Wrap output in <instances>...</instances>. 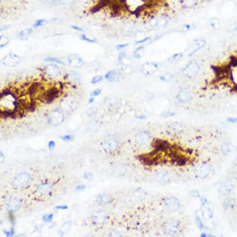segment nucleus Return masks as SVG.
Instances as JSON below:
<instances>
[{"mask_svg": "<svg viewBox=\"0 0 237 237\" xmlns=\"http://www.w3.org/2000/svg\"><path fill=\"white\" fill-rule=\"evenodd\" d=\"M124 8L134 14H140L148 5V0H120Z\"/></svg>", "mask_w": 237, "mask_h": 237, "instance_id": "obj_1", "label": "nucleus"}, {"mask_svg": "<svg viewBox=\"0 0 237 237\" xmlns=\"http://www.w3.org/2000/svg\"><path fill=\"white\" fill-rule=\"evenodd\" d=\"M61 92V91L60 90L58 87L52 85L49 88L46 89L44 92L38 94L37 98L42 102L50 104L59 97Z\"/></svg>", "mask_w": 237, "mask_h": 237, "instance_id": "obj_2", "label": "nucleus"}, {"mask_svg": "<svg viewBox=\"0 0 237 237\" xmlns=\"http://www.w3.org/2000/svg\"><path fill=\"white\" fill-rule=\"evenodd\" d=\"M200 71V65L196 61L191 60L183 68L182 73L186 78L192 79L197 76Z\"/></svg>", "mask_w": 237, "mask_h": 237, "instance_id": "obj_3", "label": "nucleus"}, {"mask_svg": "<svg viewBox=\"0 0 237 237\" xmlns=\"http://www.w3.org/2000/svg\"><path fill=\"white\" fill-rule=\"evenodd\" d=\"M168 19L163 16H154L149 19L148 24L154 30H163L168 26Z\"/></svg>", "mask_w": 237, "mask_h": 237, "instance_id": "obj_4", "label": "nucleus"}, {"mask_svg": "<svg viewBox=\"0 0 237 237\" xmlns=\"http://www.w3.org/2000/svg\"><path fill=\"white\" fill-rule=\"evenodd\" d=\"M159 64L154 61H148L143 63L140 67L141 73L146 76L154 75L159 69Z\"/></svg>", "mask_w": 237, "mask_h": 237, "instance_id": "obj_5", "label": "nucleus"}, {"mask_svg": "<svg viewBox=\"0 0 237 237\" xmlns=\"http://www.w3.org/2000/svg\"><path fill=\"white\" fill-rule=\"evenodd\" d=\"M43 72L47 78L50 80L56 79L61 75V69L55 63H50L47 65L43 69Z\"/></svg>", "mask_w": 237, "mask_h": 237, "instance_id": "obj_6", "label": "nucleus"}, {"mask_svg": "<svg viewBox=\"0 0 237 237\" xmlns=\"http://www.w3.org/2000/svg\"><path fill=\"white\" fill-rule=\"evenodd\" d=\"M164 233L167 235H176L180 229L179 222L174 219H169L166 221L163 226Z\"/></svg>", "mask_w": 237, "mask_h": 237, "instance_id": "obj_7", "label": "nucleus"}, {"mask_svg": "<svg viewBox=\"0 0 237 237\" xmlns=\"http://www.w3.org/2000/svg\"><path fill=\"white\" fill-rule=\"evenodd\" d=\"M212 172V168L207 163H202L196 166L194 170L195 176L201 179H204L208 177Z\"/></svg>", "mask_w": 237, "mask_h": 237, "instance_id": "obj_8", "label": "nucleus"}, {"mask_svg": "<svg viewBox=\"0 0 237 237\" xmlns=\"http://www.w3.org/2000/svg\"><path fill=\"white\" fill-rule=\"evenodd\" d=\"M207 45V40L203 37H198L194 39L192 43V50L188 54V57L191 58L194 56L199 51L204 49Z\"/></svg>", "mask_w": 237, "mask_h": 237, "instance_id": "obj_9", "label": "nucleus"}, {"mask_svg": "<svg viewBox=\"0 0 237 237\" xmlns=\"http://www.w3.org/2000/svg\"><path fill=\"white\" fill-rule=\"evenodd\" d=\"M164 207L169 212H174L178 211L181 207L179 200L175 197H168L165 199Z\"/></svg>", "mask_w": 237, "mask_h": 237, "instance_id": "obj_10", "label": "nucleus"}, {"mask_svg": "<svg viewBox=\"0 0 237 237\" xmlns=\"http://www.w3.org/2000/svg\"><path fill=\"white\" fill-rule=\"evenodd\" d=\"M20 57L14 53H9L6 54L2 60L4 65L8 67H15L17 66L20 63Z\"/></svg>", "mask_w": 237, "mask_h": 237, "instance_id": "obj_11", "label": "nucleus"}, {"mask_svg": "<svg viewBox=\"0 0 237 237\" xmlns=\"http://www.w3.org/2000/svg\"><path fill=\"white\" fill-rule=\"evenodd\" d=\"M193 98L192 91L187 88H183L181 89L177 94L176 99L181 104L187 103Z\"/></svg>", "mask_w": 237, "mask_h": 237, "instance_id": "obj_12", "label": "nucleus"}, {"mask_svg": "<svg viewBox=\"0 0 237 237\" xmlns=\"http://www.w3.org/2000/svg\"><path fill=\"white\" fill-rule=\"evenodd\" d=\"M154 178L157 183L162 184H168L172 180L171 174L166 170H161L156 172Z\"/></svg>", "mask_w": 237, "mask_h": 237, "instance_id": "obj_13", "label": "nucleus"}, {"mask_svg": "<svg viewBox=\"0 0 237 237\" xmlns=\"http://www.w3.org/2000/svg\"><path fill=\"white\" fill-rule=\"evenodd\" d=\"M64 120V115L61 111L56 109L51 113L48 116V122L54 125H57L62 123Z\"/></svg>", "mask_w": 237, "mask_h": 237, "instance_id": "obj_14", "label": "nucleus"}, {"mask_svg": "<svg viewBox=\"0 0 237 237\" xmlns=\"http://www.w3.org/2000/svg\"><path fill=\"white\" fill-rule=\"evenodd\" d=\"M69 65L73 69H80L84 65L83 58L78 54H72L67 58Z\"/></svg>", "mask_w": 237, "mask_h": 237, "instance_id": "obj_15", "label": "nucleus"}, {"mask_svg": "<svg viewBox=\"0 0 237 237\" xmlns=\"http://www.w3.org/2000/svg\"><path fill=\"white\" fill-rule=\"evenodd\" d=\"M151 139L150 134L146 131L139 132L135 136V141L140 145H147Z\"/></svg>", "mask_w": 237, "mask_h": 237, "instance_id": "obj_16", "label": "nucleus"}, {"mask_svg": "<svg viewBox=\"0 0 237 237\" xmlns=\"http://www.w3.org/2000/svg\"><path fill=\"white\" fill-rule=\"evenodd\" d=\"M65 78L69 83L77 84L81 81V75L78 72L72 70L65 75Z\"/></svg>", "mask_w": 237, "mask_h": 237, "instance_id": "obj_17", "label": "nucleus"}, {"mask_svg": "<svg viewBox=\"0 0 237 237\" xmlns=\"http://www.w3.org/2000/svg\"><path fill=\"white\" fill-rule=\"evenodd\" d=\"M234 186L230 181H225L220 186L219 192L223 195H228L233 192Z\"/></svg>", "mask_w": 237, "mask_h": 237, "instance_id": "obj_18", "label": "nucleus"}, {"mask_svg": "<svg viewBox=\"0 0 237 237\" xmlns=\"http://www.w3.org/2000/svg\"><path fill=\"white\" fill-rule=\"evenodd\" d=\"M104 78L109 82H117L120 79V74L115 70H109L105 74Z\"/></svg>", "mask_w": 237, "mask_h": 237, "instance_id": "obj_19", "label": "nucleus"}, {"mask_svg": "<svg viewBox=\"0 0 237 237\" xmlns=\"http://www.w3.org/2000/svg\"><path fill=\"white\" fill-rule=\"evenodd\" d=\"M105 149L109 152L116 150L119 146V141L115 139H111L106 142L104 144Z\"/></svg>", "mask_w": 237, "mask_h": 237, "instance_id": "obj_20", "label": "nucleus"}, {"mask_svg": "<svg viewBox=\"0 0 237 237\" xmlns=\"http://www.w3.org/2000/svg\"><path fill=\"white\" fill-rule=\"evenodd\" d=\"M34 31L32 28H26L20 31L17 34V38L20 40L27 41L32 36Z\"/></svg>", "mask_w": 237, "mask_h": 237, "instance_id": "obj_21", "label": "nucleus"}, {"mask_svg": "<svg viewBox=\"0 0 237 237\" xmlns=\"http://www.w3.org/2000/svg\"><path fill=\"white\" fill-rule=\"evenodd\" d=\"M107 219V215L103 211L95 212L93 215V220L97 224H102L104 223Z\"/></svg>", "mask_w": 237, "mask_h": 237, "instance_id": "obj_22", "label": "nucleus"}, {"mask_svg": "<svg viewBox=\"0 0 237 237\" xmlns=\"http://www.w3.org/2000/svg\"><path fill=\"white\" fill-rule=\"evenodd\" d=\"M209 25L212 29L215 31L219 30L222 26L220 19L216 17H213L210 19L209 21Z\"/></svg>", "mask_w": 237, "mask_h": 237, "instance_id": "obj_23", "label": "nucleus"}, {"mask_svg": "<svg viewBox=\"0 0 237 237\" xmlns=\"http://www.w3.org/2000/svg\"><path fill=\"white\" fill-rule=\"evenodd\" d=\"M29 181V176L27 173H22L15 180V184L17 186H23Z\"/></svg>", "mask_w": 237, "mask_h": 237, "instance_id": "obj_24", "label": "nucleus"}, {"mask_svg": "<svg viewBox=\"0 0 237 237\" xmlns=\"http://www.w3.org/2000/svg\"><path fill=\"white\" fill-rule=\"evenodd\" d=\"M145 54V48L143 46H138L133 52V57L137 60L142 59Z\"/></svg>", "mask_w": 237, "mask_h": 237, "instance_id": "obj_25", "label": "nucleus"}, {"mask_svg": "<svg viewBox=\"0 0 237 237\" xmlns=\"http://www.w3.org/2000/svg\"><path fill=\"white\" fill-rule=\"evenodd\" d=\"M113 198L108 194H101L97 198V202L100 205H106L112 202Z\"/></svg>", "mask_w": 237, "mask_h": 237, "instance_id": "obj_26", "label": "nucleus"}, {"mask_svg": "<svg viewBox=\"0 0 237 237\" xmlns=\"http://www.w3.org/2000/svg\"><path fill=\"white\" fill-rule=\"evenodd\" d=\"M198 2V0H180V5L184 9H191L194 7Z\"/></svg>", "mask_w": 237, "mask_h": 237, "instance_id": "obj_27", "label": "nucleus"}, {"mask_svg": "<svg viewBox=\"0 0 237 237\" xmlns=\"http://www.w3.org/2000/svg\"><path fill=\"white\" fill-rule=\"evenodd\" d=\"M233 150V146L230 142H225L220 146L221 153L224 155H229Z\"/></svg>", "mask_w": 237, "mask_h": 237, "instance_id": "obj_28", "label": "nucleus"}, {"mask_svg": "<svg viewBox=\"0 0 237 237\" xmlns=\"http://www.w3.org/2000/svg\"><path fill=\"white\" fill-rule=\"evenodd\" d=\"M184 57V54L183 52H176L171 55L168 59L169 63H175L180 61Z\"/></svg>", "mask_w": 237, "mask_h": 237, "instance_id": "obj_29", "label": "nucleus"}, {"mask_svg": "<svg viewBox=\"0 0 237 237\" xmlns=\"http://www.w3.org/2000/svg\"><path fill=\"white\" fill-rule=\"evenodd\" d=\"M20 206V202L19 200L16 199H14L9 201V202L8 204V209L12 212H14L17 210Z\"/></svg>", "mask_w": 237, "mask_h": 237, "instance_id": "obj_30", "label": "nucleus"}, {"mask_svg": "<svg viewBox=\"0 0 237 237\" xmlns=\"http://www.w3.org/2000/svg\"><path fill=\"white\" fill-rule=\"evenodd\" d=\"M159 80L163 83H169L173 78V74L170 72H165L159 76Z\"/></svg>", "mask_w": 237, "mask_h": 237, "instance_id": "obj_31", "label": "nucleus"}, {"mask_svg": "<svg viewBox=\"0 0 237 237\" xmlns=\"http://www.w3.org/2000/svg\"><path fill=\"white\" fill-rule=\"evenodd\" d=\"M195 26L192 24H183L181 29H180V32L183 34H186L190 31H193L195 29Z\"/></svg>", "mask_w": 237, "mask_h": 237, "instance_id": "obj_32", "label": "nucleus"}, {"mask_svg": "<svg viewBox=\"0 0 237 237\" xmlns=\"http://www.w3.org/2000/svg\"><path fill=\"white\" fill-rule=\"evenodd\" d=\"M45 61L50 62L52 63L58 64V65H65V63L61 60L55 57H47L45 58Z\"/></svg>", "mask_w": 237, "mask_h": 237, "instance_id": "obj_33", "label": "nucleus"}, {"mask_svg": "<svg viewBox=\"0 0 237 237\" xmlns=\"http://www.w3.org/2000/svg\"><path fill=\"white\" fill-rule=\"evenodd\" d=\"M9 43V39L5 36L2 35L0 36V48L3 49L6 47Z\"/></svg>", "mask_w": 237, "mask_h": 237, "instance_id": "obj_34", "label": "nucleus"}, {"mask_svg": "<svg viewBox=\"0 0 237 237\" xmlns=\"http://www.w3.org/2000/svg\"><path fill=\"white\" fill-rule=\"evenodd\" d=\"M80 39L82 41L86 42H87V43H90V44H95V43L97 42V40L95 39L90 38V37H88L87 35L84 34H82L80 35Z\"/></svg>", "mask_w": 237, "mask_h": 237, "instance_id": "obj_35", "label": "nucleus"}, {"mask_svg": "<svg viewBox=\"0 0 237 237\" xmlns=\"http://www.w3.org/2000/svg\"><path fill=\"white\" fill-rule=\"evenodd\" d=\"M89 130L92 132H96L99 131V124L95 121H92L89 124Z\"/></svg>", "mask_w": 237, "mask_h": 237, "instance_id": "obj_36", "label": "nucleus"}, {"mask_svg": "<svg viewBox=\"0 0 237 237\" xmlns=\"http://www.w3.org/2000/svg\"><path fill=\"white\" fill-rule=\"evenodd\" d=\"M50 189H51V187L49 184H44L40 185L38 187V191H39L42 194H46L47 192H49Z\"/></svg>", "mask_w": 237, "mask_h": 237, "instance_id": "obj_37", "label": "nucleus"}, {"mask_svg": "<svg viewBox=\"0 0 237 237\" xmlns=\"http://www.w3.org/2000/svg\"><path fill=\"white\" fill-rule=\"evenodd\" d=\"M47 23V20L46 19H37L35 21V22L34 23V24L33 25V27L35 28H39V27L45 26Z\"/></svg>", "mask_w": 237, "mask_h": 237, "instance_id": "obj_38", "label": "nucleus"}, {"mask_svg": "<svg viewBox=\"0 0 237 237\" xmlns=\"http://www.w3.org/2000/svg\"><path fill=\"white\" fill-rule=\"evenodd\" d=\"M152 37L151 36H146V37H145L142 39H139V40H137L135 42V45H142V44H145V43H146L147 42L150 41L152 40Z\"/></svg>", "mask_w": 237, "mask_h": 237, "instance_id": "obj_39", "label": "nucleus"}, {"mask_svg": "<svg viewBox=\"0 0 237 237\" xmlns=\"http://www.w3.org/2000/svg\"><path fill=\"white\" fill-rule=\"evenodd\" d=\"M74 4V0H60V5L62 6L69 8Z\"/></svg>", "mask_w": 237, "mask_h": 237, "instance_id": "obj_40", "label": "nucleus"}, {"mask_svg": "<svg viewBox=\"0 0 237 237\" xmlns=\"http://www.w3.org/2000/svg\"><path fill=\"white\" fill-rule=\"evenodd\" d=\"M103 78H104V77L102 75H96L91 79V83L92 84H96L101 82L103 80Z\"/></svg>", "mask_w": 237, "mask_h": 237, "instance_id": "obj_41", "label": "nucleus"}, {"mask_svg": "<svg viewBox=\"0 0 237 237\" xmlns=\"http://www.w3.org/2000/svg\"><path fill=\"white\" fill-rule=\"evenodd\" d=\"M96 113H97V109L96 107H91V108H90L87 112V116L90 117H93L94 116H96Z\"/></svg>", "mask_w": 237, "mask_h": 237, "instance_id": "obj_42", "label": "nucleus"}, {"mask_svg": "<svg viewBox=\"0 0 237 237\" xmlns=\"http://www.w3.org/2000/svg\"><path fill=\"white\" fill-rule=\"evenodd\" d=\"M125 58H126V54H125V52H120V53L119 54L118 57H117L118 63H119V64H120V65H122Z\"/></svg>", "mask_w": 237, "mask_h": 237, "instance_id": "obj_43", "label": "nucleus"}, {"mask_svg": "<svg viewBox=\"0 0 237 237\" xmlns=\"http://www.w3.org/2000/svg\"><path fill=\"white\" fill-rule=\"evenodd\" d=\"M53 217H54V214L53 213H50V214H46V215H44V216H43L42 219H43V220H44L46 222H51L52 220Z\"/></svg>", "mask_w": 237, "mask_h": 237, "instance_id": "obj_44", "label": "nucleus"}, {"mask_svg": "<svg viewBox=\"0 0 237 237\" xmlns=\"http://www.w3.org/2000/svg\"><path fill=\"white\" fill-rule=\"evenodd\" d=\"M129 46V44L128 43H124V44H119L116 46V49L117 50H121L123 49H126Z\"/></svg>", "mask_w": 237, "mask_h": 237, "instance_id": "obj_45", "label": "nucleus"}, {"mask_svg": "<svg viewBox=\"0 0 237 237\" xmlns=\"http://www.w3.org/2000/svg\"><path fill=\"white\" fill-rule=\"evenodd\" d=\"M101 93H102V90L100 88L96 89L91 93V96H92V97L98 96L101 94Z\"/></svg>", "mask_w": 237, "mask_h": 237, "instance_id": "obj_46", "label": "nucleus"}, {"mask_svg": "<svg viewBox=\"0 0 237 237\" xmlns=\"http://www.w3.org/2000/svg\"><path fill=\"white\" fill-rule=\"evenodd\" d=\"M61 139L63 141L70 142V141H72L73 139V137L72 135H64V136L61 137Z\"/></svg>", "mask_w": 237, "mask_h": 237, "instance_id": "obj_47", "label": "nucleus"}, {"mask_svg": "<svg viewBox=\"0 0 237 237\" xmlns=\"http://www.w3.org/2000/svg\"><path fill=\"white\" fill-rule=\"evenodd\" d=\"M71 28L74 30V31H78V32H84V29L80 27V26H76V25H73L71 26Z\"/></svg>", "mask_w": 237, "mask_h": 237, "instance_id": "obj_48", "label": "nucleus"}, {"mask_svg": "<svg viewBox=\"0 0 237 237\" xmlns=\"http://www.w3.org/2000/svg\"><path fill=\"white\" fill-rule=\"evenodd\" d=\"M55 146V143L54 141H50L48 144V147L50 150H53Z\"/></svg>", "mask_w": 237, "mask_h": 237, "instance_id": "obj_49", "label": "nucleus"}, {"mask_svg": "<svg viewBox=\"0 0 237 237\" xmlns=\"http://www.w3.org/2000/svg\"><path fill=\"white\" fill-rule=\"evenodd\" d=\"M227 121L230 123H237V118L236 117H228L227 119Z\"/></svg>", "mask_w": 237, "mask_h": 237, "instance_id": "obj_50", "label": "nucleus"}, {"mask_svg": "<svg viewBox=\"0 0 237 237\" xmlns=\"http://www.w3.org/2000/svg\"><path fill=\"white\" fill-rule=\"evenodd\" d=\"M83 177L86 179V180H91L92 178H93V175L91 173H85L83 176Z\"/></svg>", "mask_w": 237, "mask_h": 237, "instance_id": "obj_51", "label": "nucleus"}, {"mask_svg": "<svg viewBox=\"0 0 237 237\" xmlns=\"http://www.w3.org/2000/svg\"><path fill=\"white\" fill-rule=\"evenodd\" d=\"M85 187H86V186H84V185H83V184H80V185H78V186H77L76 187V191H82V190H83V189H85Z\"/></svg>", "mask_w": 237, "mask_h": 237, "instance_id": "obj_52", "label": "nucleus"}, {"mask_svg": "<svg viewBox=\"0 0 237 237\" xmlns=\"http://www.w3.org/2000/svg\"><path fill=\"white\" fill-rule=\"evenodd\" d=\"M5 234H6V236H12V235H13V233H14V230H13V228H11L10 231H5Z\"/></svg>", "mask_w": 237, "mask_h": 237, "instance_id": "obj_53", "label": "nucleus"}, {"mask_svg": "<svg viewBox=\"0 0 237 237\" xmlns=\"http://www.w3.org/2000/svg\"><path fill=\"white\" fill-rule=\"evenodd\" d=\"M56 208L57 209H68V206H58L56 207Z\"/></svg>", "mask_w": 237, "mask_h": 237, "instance_id": "obj_54", "label": "nucleus"}, {"mask_svg": "<svg viewBox=\"0 0 237 237\" xmlns=\"http://www.w3.org/2000/svg\"><path fill=\"white\" fill-rule=\"evenodd\" d=\"M94 102V97L91 96V98L88 99V104H93Z\"/></svg>", "mask_w": 237, "mask_h": 237, "instance_id": "obj_55", "label": "nucleus"}, {"mask_svg": "<svg viewBox=\"0 0 237 237\" xmlns=\"http://www.w3.org/2000/svg\"><path fill=\"white\" fill-rule=\"evenodd\" d=\"M136 117L139 119H140V120H143V119H146V116H144V115H140V116H136Z\"/></svg>", "mask_w": 237, "mask_h": 237, "instance_id": "obj_56", "label": "nucleus"}, {"mask_svg": "<svg viewBox=\"0 0 237 237\" xmlns=\"http://www.w3.org/2000/svg\"><path fill=\"white\" fill-rule=\"evenodd\" d=\"M9 28V26H5V27H2L1 28V31H5V30H6V29H8V28Z\"/></svg>", "mask_w": 237, "mask_h": 237, "instance_id": "obj_57", "label": "nucleus"}, {"mask_svg": "<svg viewBox=\"0 0 237 237\" xmlns=\"http://www.w3.org/2000/svg\"><path fill=\"white\" fill-rule=\"evenodd\" d=\"M233 31L234 32H236L237 31V24H235L233 28Z\"/></svg>", "mask_w": 237, "mask_h": 237, "instance_id": "obj_58", "label": "nucleus"}, {"mask_svg": "<svg viewBox=\"0 0 237 237\" xmlns=\"http://www.w3.org/2000/svg\"><path fill=\"white\" fill-rule=\"evenodd\" d=\"M46 1H48V0H46Z\"/></svg>", "mask_w": 237, "mask_h": 237, "instance_id": "obj_59", "label": "nucleus"}]
</instances>
